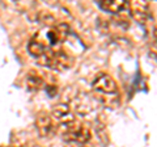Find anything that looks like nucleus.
<instances>
[{
  "instance_id": "nucleus-2",
  "label": "nucleus",
  "mask_w": 157,
  "mask_h": 147,
  "mask_svg": "<svg viewBox=\"0 0 157 147\" xmlns=\"http://www.w3.org/2000/svg\"><path fill=\"white\" fill-rule=\"evenodd\" d=\"M42 66L48 67L51 70L55 71H64L67 68L71 67V58L70 55L63 51L62 49L58 47H47V50L45 51V54L37 59Z\"/></svg>"
},
{
  "instance_id": "nucleus-12",
  "label": "nucleus",
  "mask_w": 157,
  "mask_h": 147,
  "mask_svg": "<svg viewBox=\"0 0 157 147\" xmlns=\"http://www.w3.org/2000/svg\"><path fill=\"white\" fill-rule=\"evenodd\" d=\"M153 37H155V40H156V42H157V25H156L155 29H153Z\"/></svg>"
},
{
  "instance_id": "nucleus-1",
  "label": "nucleus",
  "mask_w": 157,
  "mask_h": 147,
  "mask_svg": "<svg viewBox=\"0 0 157 147\" xmlns=\"http://www.w3.org/2000/svg\"><path fill=\"white\" fill-rule=\"evenodd\" d=\"M92 89L98 104L107 108H115L119 105L121 97L119 91H118V84L110 75L97 74L92 81Z\"/></svg>"
},
{
  "instance_id": "nucleus-9",
  "label": "nucleus",
  "mask_w": 157,
  "mask_h": 147,
  "mask_svg": "<svg viewBox=\"0 0 157 147\" xmlns=\"http://www.w3.org/2000/svg\"><path fill=\"white\" fill-rule=\"evenodd\" d=\"M98 7L107 13L118 14L128 8V2H124V0H104V2L98 3Z\"/></svg>"
},
{
  "instance_id": "nucleus-10",
  "label": "nucleus",
  "mask_w": 157,
  "mask_h": 147,
  "mask_svg": "<svg viewBox=\"0 0 157 147\" xmlns=\"http://www.w3.org/2000/svg\"><path fill=\"white\" fill-rule=\"evenodd\" d=\"M26 88L29 91H39L42 88H46V81L42 74L36 70H30L26 74Z\"/></svg>"
},
{
  "instance_id": "nucleus-11",
  "label": "nucleus",
  "mask_w": 157,
  "mask_h": 147,
  "mask_svg": "<svg viewBox=\"0 0 157 147\" xmlns=\"http://www.w3.org/2000/svg\"><path fill=\"white\" fill-rule=\"evenodd\" d=\"M47 47H48V45H45L42 41L37 40V38H33L28 45V51L30 53V55L34 57L36 59H39V58L45 54Z\"/></svg>"
},
{
  "instance_id": "nucleus-13",
  "label": "nucleus",
  "mask_w": 157,
  "mask_h": 147,
  "mask_svg": "<svg viewBox=\"0 0 157 147\" xmlns=\"http://www.w3.org/2000/svg\"><path fill=\"white\" fill-rule=\"evenodd\" d=\"M7 147H25V146H7Z\"/></svg>"
},
{
  "instance_id": "nucleus-3",
  "label": "nucleus",
  "mask_w": 157,
  "mask_h": 147,
  "mask_svg": "<svg viewBox=\"0 0 157 147\" xmlns=\"http://www.w3.org/2000/svg\"><path fill=\"white\" fill-rule=\"evenodd\" d=\"M62 135H63V139L68 142V143L85 145L92 138V131L88 125L75 120L71 124L63 126Z\"/></svg>"
},
{
  "instance_id": "nucleus-4",
  "label": "nucleus",
  "mask_w": 157,
  "mask_h": 147,
  "mask_svg": "<svg viewBox=\"0 0 157 147\" xmlns=\"http://www.w3.org/2000/svg\"><path fill=\"white\" fill-rule=\"evenodd\" d=\"M55 122L54 118L46 112H39L36 117V130L43 138H48L55 133Z\"/></svg>"
},
{
  "instance_id": "nucleus-8",
  "label": "nucleus",
  "mask_w": 157,
  "mask_h": 147,
  "mask_svg": "<svg viewBox=\"0 0 157 147\" xmlns=\"http://www.w3.org/2000/svg\"><path fill=\"white\" fill-rule=\"evenodd\" d=\"M68 30H70V26L64 22L54 25L47 33V38L50 41V47H56L58 43H62L64 41L68 36Z\"/></svg>"
},
{
  "instance_id": "nucleus-5",
  "label": "nucleus",
  "mask_w": 157,
  "mask_h": 147,
  "mask_svg": "<svg viewBox=\"0 0 157 147\" xmlns=\"http://www.w3.org/2000/svg\"><path fill=\"white\" fill-rule=\"evenodd\" d=\"M51 117L54 118V121L58 122L62 126H66L76 120L71 106L68 104H64V102H60V104H56L52 106Z\"/></svg>"
},
{
  "instance_id": "nucleus-6",
  "label": "nucleus",
  "mask_w": 157,
  "mask_h": 147,
  "mask_svg": "<svg viewBox=\"0 0 157 147\" xmlns=\"http://www.w3.org/2000/svg\"><path fill=\"white\" fill-rule=\"evenodd\" d=\"M127 9L130 11L132 18L140 24H144L149 18L151 7L147 2H128V8Z\"/></svg>"
},
{
  "instance_id": "nucleus-7",
  "label": "nucleus",
  "mask_w": 157,
  "mask_h": 147,
  "mask_svg": "<svg viewBox=\"0 0 157 147\" xmlns=\"http://www.w3.org/2000/svg\"><path fill=\"white\" fill-rule=\"evenodd\" d=\"M94 104H98V101L93 97H89L88 95H82V96H76L72 100V108L73 110L77 112L81 116H86L94 109Z\"/></svg>"
}]
</instances>
